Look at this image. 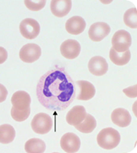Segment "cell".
Masks as SVG:
<instances>
[{
  "mask_svg": "<svg viewBox=\"0 0 137 153\" xmlns=\"http://www.w3.org/2000/svg\"><path fill=\"white\" fill-rule=\"evenodd\" d=\"M37 96L39 102L50 111H63L75 98V82L64 68L51 69L38 81Z\"/></svg>",
  "mask_w": 137,
  "mask_h": 153,
  "instance_id": "obj_1",
  "label": "cell"
},
{
  "mask_svg": "<svg viewBox=\"0 0 137 153\" xmlns=\"http://www.w3.org/2000/svg\"><path fill=\"white\" fill-rule=\"evenodd\" d=\"M121 141V136L116 129L106 128L102 129L97 136V144L101 148L110 150L117 147Z\"/></svg>",
  "mask_w": 137,
  "mask_h": 153,
  "instance_id": "obj_2",
  "label": "cell"
},
{
  "mask_svg": "<svg viewBox=\"0 0 137 153\" xmlns=\"http://www.w3.org/2000/svg\"><path fill=\"white\" fill-rule=\"evenodd\" d=\"M31 127L36 133L40 135L48 133L52 128V118L49 115L40 112L33 117L31 121Z\"/></svg>",
  "mask_w": 137,
  "mask_h": 153,
  "instance_id": "obj_3",
  "label": "cell"
},
{
  "mask_svg": "<svg viewBox=\"0 0 137 153\" xmlns=\"http://www.w3.org/2000/svg\"><path fill=\"white\" fill-rule=\"evenodd\" d=\"M132 45V37L128 31L125 30L115 32L112 38V45L113 49L116 52L122 53L128 50Z\"/></svg>",
  "mask_w": 137,
  "mask_h": 153,
  "instance_id": "obj_4",
  "label": "cell"
},
{
  "mask_svg": "<svg viewBox=\"0 0 137 153\" xmlns=\"http://www.w3.org/2000/svg\"><path fill=\"white\" fill-rule=\"evenodd\" d=\"M41 55V49L34 43H29L23 45L19 52L20 59L26 63H33L39 59Z\"/></svg>",
  "mask_w": 137,
  "mask_h": 153,
  "instance_id": "obj_5",
  "label": "cell"
},
{
  "mask_svg": "<svg viewBox=\"0 0 137 153\" xmlns=\"http://www.w3.org/2000/svg\"><path fill=\"white\" fill-rule=\"evenodd\" d=\"M21 35L27 39H34L39 35L40 30L37 21L33 19H26L21 21L19 26Z\"/></svg>",
  "mask_w": 137,
  "mask_h": 153,
  "instance_id": "obj_6",
  "label": "cell"
},
{
  "mask_svg": "<svg viewBox=\"0 0 137 153\" xmlns=\"http://www.w3.org/2000/svg\"><path fill=\"white\" fill-rule=\"evenodd\" d=\"M110 33V26L105 22H95L90 26L88 35L94 42H101Z\"/></svg>",
  "mask_w": 137,
  "mask_h": 153,
  "instance_id": "obj_7",
  "label": "cell"
},
{
  "mask_svg": "<svg viewBox=\"0 0 137 153\" xmlns=\"http://www.w3.org/2000/svg\"><path fill=\"white\" fill-rule=\"evenodd\" d=\"M80 145L81 142L79 137L72 132L64 134L60 140V147L66 152H76L79 150Z\"/></svg>",
  "mask_w": 137,
  "mask_h": 153,
  "instance_id": "obj_8",
  "label": "cell"
},
{
  "mask_svg": "<svg viewBox=\"0 0 137 153\" xmlns=\"http://www.w3.org/2000/svg\"><path fill=\"white\" fill-rule=\"evenodd\" d=\"M80 51V44L73 39L65 41L60 45V53L67 59H75L79 55Z\"/></svg>",
  "mask_w": 137,
  "mask_h": 153,
  "instance_id": "obj_9",
  "label": "cell"
},
{
  "mask_svg": "<svg viewBox=\"0 0 137 153\" xmlns=\"http://www.w3.org/2000/svg\"><path fill=\"white\" fill-rule=\"evenodd\" d=\"M75 85H77L76 92L78 93L77 96H75L77 100H89L95 97V86L89 81H78L75 82Z\"/></svg>",
  "mask_w": 137,
  "mask_h": 153,
  "instance_id": "obj_10",
  "label": "cell"
},
{
  "mask_svg": "<svg viewBox=\"0 0 137 153\" xmlns=\"http://www.w3.org/2000/svg\"><path fill=\"white\" fill-rule=\"evenodd\" d=\"M88 69L95 76H102L108 71V63L104 57L95 56L90 60Z\"/></svg>",
  "mask_w": 137,
  "mask_h": 153,
  "instance_id": "obj_11",
  "label": "cell"
},
{
  "mask_svg": "<svg viewBox=\"0 0 137 153\" xmlns=\"http://www.w3.org/2000/svg\"><path fill=\"white\" fill-rule=\"evenodd\" d=\"M72 2L70 0H52L50 3L51 11L55 16L63 18L68 14Z\"/></svg>",
  "mask_w": 137,
  "mask_h": 153,
  "instance_id": "obj_12",
  "label": "cell"
},
{
  "mask_svg": "<svg viewBox=\"0 0 137 153\" xmlns=\"http://www.w3.org/2000/svg\"><path fill=\"white\" fill-rule=\"evenodd\" d=\"M11 103L13 108L16 109H26L30 107V96L25 91H17L12 96Z\"/></svg>",
  "mask_w": 137,
  "mask_h": 153,
  "instance_id": "obj_13",
  "label": "cell"
},
{
  "mask_svg": "<svg viewBox=\"0 0 137 153\" xmlns=\"http://www.w3.org/2000/svg\"><path fill=\"white\" fill-rule=\"evenodd\" d=\"M65 28L69 33L78 35L83 33L85 30L86 22L82 17L73 16L67 21Z\"/></svg>",
  "mask_w": 137,
  "mask_h": 153,
  "instance_id": "obj_14",
  "label": "cell"
},
{
  "mask_svg": "<svg viewBox=\"0 0 137 153\" xmlns=\"http://www.w3.org/2000/svg\"><path fill=\"white\" fill-rule=\"evenodd\" d=\"M86 112V108L82 105H76L74 106L66 116V120L67 124L70 125L75 126L77 124H80L85 118Z\"/></svg>",
  "mask_w": 137,
  "mask_h": 153,
  "instance_id": "obj_15",
  "label": "cell"
},
{
  "mask_svg": "<svg viewBox=\"0 0 137 153\" xmlns=\"http://www.w3.org/2000/svg\"><path fill=\"white\" fill-rule=\"evenodd\" d=\"M111 120L113 123L116 125L125 128L130 124L132 117L128 110L119 108L113 111L111 114Z\"/></svg>",
  "mask_w": 137,
  "mask_h": 153,
  "instance_id": "obj_16",
  "label": "cell"
},
{
  "mask_svg": "<svg viewBox=\"0 0 137 153\" xmlns=\"http://www.w3.org/2000/svg\"><path fill=\"white\" fill-rule=\"evenodd\" d=\"M109 58L111 62L116 65H125L130 61L131 52L127 50L125 52L118 53L112 48L109 51Z\"/></svg>",
  "mask_w": 137,
  "mask_h": 153,
  "instance_id": "obj_17",
  "label": "cell"
},
{
  "mask_svg": "<svg viewBox=\"0 0 137 153\" xmlns=\"http://www.w3.org/2000/svg\"><path fill=\"white\" fill-rule=\"evenodd\" d=\"M96 125H97V122L95 117L90 114H86L83 121L80 124L75 125V128L83 133H90L95 130Z\"/></svg>",
  "mask_w": 137,
  "mask_h": 153,
  "instance_id": "obj_18",
  "label": "cell"
},
{
  "mask_svg": "<svg viewBox=\"0 0 137 153\" xmlns=\"http://www.w3.org/2000/svg\"><path fill=\"white\" fill-rule=\"evenodd\" d=\"M45 148L46 145L45 142L37 138L30 139L25 144V150L28 153H43Z\"/></svg>",
  "mask_w": 137,
  "mask_h": 153,
  "instance_id": "obj_19",
  "label": "cell"
},
{
  "mask_svg": "<svg viewBox=\"0 0 137 153\" xmlns=\"http://www.w3.org/2000/svg\"><path fill=\"white\" fill-rule=\"evenodd\" d=\"M15 137V130L14 127L10 124H2L0 126V143H11Z\"/></svg>",
  "mask_w": 137,
  "mask_h": 153,
  "instance_id": "obj_20",
  "label": "cell"
},
{
  "mask_svg": "<svg viewBox=\"0 0 137 153\" xmlns=\"http://www.w3.org/2000/svg\"><path fill=\"white\" fill-rule=\"evenodd\" d=\"M124 22L133 29L137 28V10L136 7L128 10L124 14Z\"/></svg>",
  "mask_w": 137,
  "mask_h": 153,
  "instance_id": "obj_21",
  "label": "cell"
},
{
  "mask_svg": "<svg viewBox=\"0 0 137 153\" xmlns=\"http://www.w3.org/2000/svg\"><path fill=\"white\" fill-rule=\"evenodd\" d=\"M10 114H11L12 118L14 120L18 122L24 121V120H26L29 117V114H30V107L22 110L16 109V108L12 107L11 111H10Z\"/></svg>",
  "mask_w": 137,
  "mask_h": 153,
  "instance_id": "obj_22",
  "label": "cell"
},
{
  "mask_svg": "<svg viewBox=\"0 0 137 153\" xmlns=\"http://www.w3.org/2000/svg\"><path fill=\"white\" fill-rule=\"evenodd\" d=\"M25 4L27 7V8L31 10H34V11H37V10H40L43 9L44 7H45V3H46V1L45 0H40V1H37V2H34V1H25Z\"/></svg>",
  "mask_w": 137,
  "mask_h": 153,
  "instance_id": "obj_23",
  "label": "cell"
},
{
  "mask_svg": "<svg viewBox=\"0 0 137 153\" xmlns=\"http://www.w3.org/2000/svg\"><path fill=\"white\" fill-rule=\"evenodd\" d=\"M7 94H8V92L6 87L0 84V103L5 101V100L7 99Z\"/></svg>",
  "mask_w": 137,
  "mask_h": 153,
  "instance_id": "obj_24",
  "label": "cell"
},
{
  "mask_svg": "<svg viewBox=\"0 0 137 153\" xmlns=\"http://www.w3.org/2000/svg\"><path fill=\"white\" fill-rule=\"evenodd\" d=\"M7 57H8L7 51L5 50L4 48L0 46V64L4 63V62L7 61Z\"/></svg>",
  "mask_w": 137,
  "mask_h": 153,
  "instance_id": "obj_25",
  "label": "cell"
}]
</instances>
